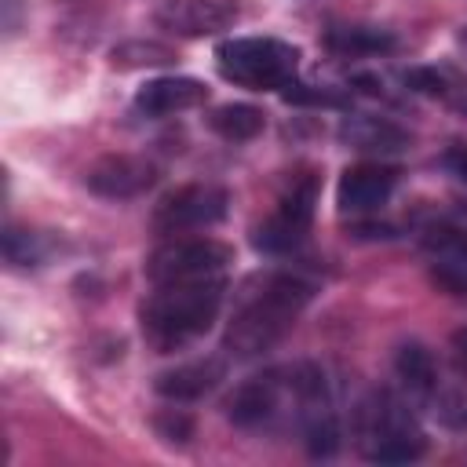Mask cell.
I'll return each mask as SVG.
<instances>
[{
  "instance_id": "13",
  "label": "cell",
  "mask_w": 467,
  "mask_h": 467,
  "mask_svg": "<svg viewBox=\"0 0 467 467\" xmlns=\"http://www.w3.org/2000/svg\"><path fill=\"white\" fill-rule=\"evenodd\" d=\"M339 142L358 150V153H379V157H390V153H405L412 146V135L387 120V117H372V113H347L339 120Z\"/></svg>"
},
{
  "instance_id": "16",
  "label": "cell",
  "mask_w": 467,
  "mask_h": 467,
  "mask_svg": "<svg viewBox=\"0 0 467 467\" xmlns=\"http://www.w3.org/2000/svg\"><path fill=\"white\" fill-rule=\"evenodd\" d=\"M394 372H398L401 387L409 390V398L423 401V398L431 394V387L441 379L445 368L438 365V358H434L423 343L409 339V343H401V347L394 350Z\"/></svg>"
},
{
  "instance_id": "19",
  "label": "cell",
  "mask_w": 467,
  "mask_h": 467,
  "mask_svg": "<svg viewBox=\"0 0 467 467\" xmlns=\"http://www.w3.org/2000/svg\"><path fill=\"white\" fill-rule=\"evenodd\" d=\"M171 62H179V55H175V47H168L161 40H124V44H117L109 51V66L124 69V73H131V69H161V66H171Z\"/></svg>"
},
{
  "instance_id": "5",
  "label": "cell",
  "mask_w": 467,
  "mask_h": 467,
  "mask_svg": "<svg viewBox=\"0 0 467 467\" xmlns=\"http://www.w3.org/2000/svg\"><path fill=\"white\" fill-rule=\"evenodd\" d=\"M234 263V248L215 237H171L146 255L150 285H179V281H208L223 277Z\"/></svg>"
},
{
  "instance_id": "20",
  "label": "cell",
  "mask_w": 467,
  "mask_h": 467,
  "mask_svg": "<svg viewBox=\"0 0 467 467\" xmlns=\"http://www.w3.org/2000/svg\"><path fill=\"white\" fill-rule=\"evenodd\" d=\"M51 255V241L29 226H4V259L11 266H40Z\"/></svg>"
},
{
  "instance_id": "22",
  "label": "cell",
  "mask_w": 467,
  "mask_h": 467,
  "mask_svg": "<svg viewBox=\"0 0 467 467\" xmlns=\"http://www.w3.org/2000/svg\"><path fill=\"white\" fill-rule=\"evenodd\" d=\"M423 248L431 255H460V259H467V230H460V226H431L423 234Z\"/></svg>"
},
{
  "instance_id": "23",
  "label": "cell",
  "mask_w": 467,
  "mask_h": 467,
  "mask_svg": "<svg viewBox=\"0 0 467 467\" xmlns=\"http://www.w3.org/2000/svg\"><path fill=\"white\" fill-rule=\"evenodd\" d=\"M153 427H157V434H161L164 441H171V445H186V441L193 438V420H190V412H182V409H164V412H157V416H153Z\"/></svg>"
},
{
  "instance_id": "24",
  "label": "cell",
  "mask_w": 467,
  "mask_h": 467,
  "mask_svg": "<svg viewBox=\"0 0 467 467\" xmlns=\"http://www.w3.org/2000/svg\"><path fill=\"white\" fill-rule=\"evenodd\" d=\"M441 168H445L452 179H460V182L467 186V142L449 146V150L441 153Z\"/></svg>"
},
{
  "instance_id": "12",
  "label": "cell",
  "mask_w": 467,
  "mask_h": 467,
  "mask_svg": "<svg viewBox=\"0 0 467 467\" xmlns=\"http://www.w3.org/2000/svg\"><path fill=\"white\" fill-rule=\"evenodd\" d=\"M208 102V84L197 77H153L135 91V109L150 120L182 113Z\"/></svg>"
},
{
  "instance_id": "3",
  "label": "cell",
  "mask_w": 467,
  "mask_h": 467,
  "mask_svg": "<svg viewBox=\"0 0 467 467\" xmlns=\"http://www.w3.org/2000/svg\"><path fill=\"white\" fill-rule=\"evenodd\" d=\"M354 445L368 463H412L427 452V434L409 398L376 387L354 409Z\"/></svg>"
},
{
  "instance_id": "15",
  "label": "cell",
  "mask_w": 467,
  "mask_h": 467,
  "mask_svg": "<svg viewBox=\"0 0 467 467\" xmlns=\"http://www.w3.org/2000/svg\"><path fill=\"white\" fill-rule=\"evenodd\" d=\"M325 47L336 51L339 58H365V55H387L398 47V36L383 26H365V22H347L332 26L325 33Z\"/></svg>"
},
{
  "instance_id": "7",
  "label": "cell",
  "mask_w": 467,
  "mask_h": 467,
  "mask_svg": "<svg viewBox=\"0 0 467 467\" xmlns=\"http://www.w3.org/2000/svg\"><path fill=\"white\" fill-rule=\"evenodd\" d=\"M292 412L296 416V383H292V365L266 368L259 376H248L237 383L226 398V416L230 423L252 431V427H270L277 416Z\"/></svg>"
},
{
  "instance_id": "4",
  "label": "cell",
  "mask_w": 467,
  "mask_h": 467,
  "mask_svg": "<svg viewBox=\"0 0 467 467\" xmlns=\"http://www.w3.org/2000/svg\"><path fill=\"white\" fill-rule=\"evenodd\" d=\"M299 47L277 36H230L215 47L223 80L248 91H285L299 73Z\"/></svg>"
},
{
  "instance_id": "11",
  "label": "cell",
  "mask_w": 467,
  "mask_h": 467,
  "mask_svg": "<svg viewBox=\"0 0 467 467\" xmlns=\"http://www.w3.org/2000/svg\"><path fill=\"white\" fill-rule=\"evenodd\" d=\"M237 18V0H164L157 7V26L175 36H215Z\"/></svg>"
},
{
  "instance_id": "2",
  "label": "cell",
  "mask_w": 467,
  "mask_h": 467,
  "mask_svg": "<svg viewBox=\"0 0 467 467\" xmlns=\"http://www.w3.org/2000/svg\"><path fill=\"white\" fill-rule=\"evenodd\" d=\"M223 296H226V281L223 277L153 285V292L139 306L142 339L157 354H171V350H182V347L197 343L219 321Z\"/></svg>"
},
{
  "instance_id": "21",
  "label": "cell",
  "mask_w": 467,
  "mask_h": 467,
  "mask_svg": "<svg viewBox=\"0 0 467 467\" xmlns=\"http://www.w3.org/2000/svg\"><path fill=\"white\" fill-rule=\"evenodd\" d=\"M431 277H434V285H441L445 292L467 296V259H460V255H434Z\"/></svg>"
},
{
  "instance_id": "17",
  "label": "cell",
  "mask_w": 467,
  "mask_h": 467,
  "mask_svg": "<svg viewBox=\"0 0 467 467\" xmlns=\"http://www.w3.org/2000/svg\"><path fill=\"white\" fill-rule=\"evenodd\" d=\"M445 431H467V379L441 372V379L431 387V394L420 401Z\"/></svg>"
},
{
  "instance_id": "9",
  "label": "cell",
  "mask_w": 467,
  "mask_h": 467,
  "mask_svg": "<svg viewBox=\"0 0 467 467\" xmlns=\"http://www.w3.org/2000/svg\"><path fill=\"white\" fill-rule=\"evenodd\" d=\"M157 164L135 153H106L84 171V186L106 201H131L157 186Z\"/></svg>"
},
{
  "instance_id": "25",
  "label": "cell",
  "mask_w": 467,
  "mask_h": 467,
  "mask_svg": "<svg viewBox=\"0 0 467 467\" xmlns=\"http://www.w3.org/2000/svg\"><path fill=\"white\" fill-rule=\"evenodd\" d=\"M452 347H456V354L467 361V328H460V332H452Z\"/></svg>"
},
{
  "instance_id": "10",
  "label": "cell",
  "mask_w": 467,
  "mask_h": 467,
  "mask_svg": "<svg viewBox=\"0 0 467 467\" xmlns=\"http://www.w3.org/2000/svg\"><path fill=\"white\" fill-rule=\"evenodd\" d=\"M398 168L394 164H379V161H361V164H350L343 175H339V186H336V208L343 215H368V212H379L394 186H398Z\"/></svg>"
},
{
  "instance_id": "14",
  "label": "cell",
  "mask_w": 467,
  "mask_h": 467,
  "mask_svg": "<svg viewBox=\"0 0 467 467\" xmlns=\"http://www.w3.org/2000/svg\"><path fill=\"white\" fill-rule=\"evenodd\" d=\"M223 379H226V358H193V361L157 372L153 390L168 401H201Z\"/></svg>"
},
{
  "instance_id": "1",
  "label": "cell",
  "mask_w": 467,
  "mask_h": 467,
  "mask_svg": "<svg viewBox=\"0 0 467 467\" xmlns=\"http://www.w3.org/2000/svg\"><path fill=\"white\" fill-rule=\"evenodd\" d=\"M310 299H314V285L292 270H263L244 277L234 296V310L223 332V350L241 361L274 350L292 332V325L299 321Z\"/></svg>"
},
{
  "instance_id": "18",
  "label": "cell",
  "mask_w": 467,
  "mask_h": 467,
  "mask_svg": "<svg viewBox=\"0 0 467 467\" xmlns=\"http://www.w3.org/2000/svg\"><path fill=\"white\" fill-rule=\"evenodd\" d=\"M204 120H208V128H212L219 139H226V142H252V139L266 128L263 109L252 106V102H223V106H215Z\"/></svg>"
},
{
  "instance_id": "8",
  "label": "cell",
  "mask_w": 467,
  "mask_h": 467,
  "mask_svg": "<svg viewBox=\"0 0 467 467\" xmlns=\"http://www.w3.org/2000/svg\"><path fill=\"white\" fill-rule=\"evenodd\" d=\"M230 208V193L215 182H190L179 186L171 193H164L153 204L150 226L161 237H175V234H190V230H208L215 223L226 219Z\"/></svg>"
},
{
  "instance_id": "26",
  "label": "cell",
  "mask_w": 467,
  "mask_h": 467,
  "mask_svg": "<svg viewBox=\"0 0 467 467\" xmlns=\"http://www.w3.org/2000/svg\"><path fill=\"white\" fill-rule=\"evenodd\" d=\"M460 44H463V47H467V29H463V36H460Z\"/></svg>"
},
{
  "instance_id": "6",
  "label": "cell",
  "mask_w": 467,
  "mask_h": 467,
  "mask_svg": "<svg viewBox=\"0 0 467 467\" xmlns=\"http://www.w3.org/2000/svg\"><path fill=\"white\" fill-rule=\"evenodd\" d=\"M317 208V175H299L288 182V190L277 197L274 212L252 226V248L263 255H288L296 252L314 223Z\"/></svg>"
}]
</instances>
